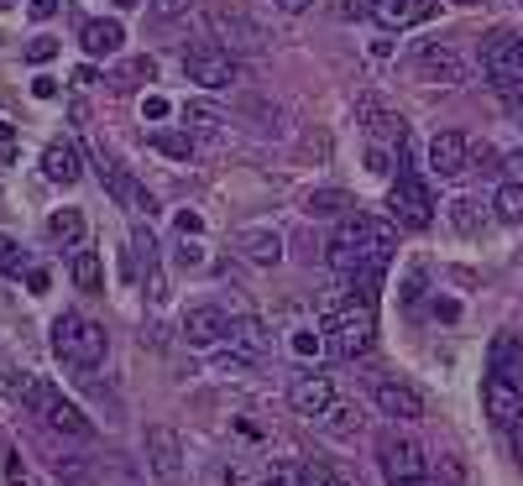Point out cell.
<instances>
[{
	"mask_svg": "<svg viewBox=\"0 0 523 486\" xmlns=\"http://www.w3.org/2000/svg\"><path fill=\"white\" fill-rule=\"evenodd\" d=\"M398 246L393 220H372V215H346L335 225V236L325 246V262L340 277H361V272H382Z\"/></svg>",
	"mask_w": 523,
	"mask_h": 486,
	"instance_id": "obj_1",
	"label": "cell"
},
{
	"mask_svg": "<svg viewBox=\"0 0 523 486\" xmlns=\"http://www.w3.org/2000/svg\"><path fill=\"white\" fill-rule=\"evenodd\" d=\"M16 398L27 403V413H37V419L48 424L53 434H63V439H95V424L84 419V408H79L74 398H63L53 382H42V377H16Z\"/></svg>",
	"mask_w": 523,
	"mask_h": 486,
	"instance_id": "obj_2",
	"label": "cell"
},
{
	"mask_svg": "<svg viewBox=\"0 0 523 486\" xmlns=\"http://www.w3.org/2000/svg\"><path fill=\"white\" fill-rule=\"evenodd\" d=\"M325 330H330V345H335V356H367L372 351V340H377V298L367 293H351L340 309L325 314Z\"/></svg>",
	"mask_w": 523,
	"mask_h": 486,
	"instance_id": "obj_3",
	"label": "cell"
},
{
	"mask_svg": "<svg viewBox=\"0 0 523 486\" xmlns=\"http://www.w3.org/2000/svg\"><path fill=\"white\" fill-rule=\"evenodd\" d=\"M53 351L79 366V372H89V366L105 361V324H95L89 314H58L53 319Z\"/></svg>",
	"mask_w": 523,
	"mask_h": 486,
	"instance_id": "obj_4",
	"label": "cell"
},
{
	"mask_svg": "<svg viewBox=\"0 0 523 486\" xmlns=\"http://www.w3.org/2000/svg\"><path fill=\"white\" fill-rule=\"evenodd\" d=\"M482 74L497 95L523 89V32H492L482 42Z\"/></svg>",
	"mask_w": 523,
	"mask_h": 486,
	"instance_id": "obj_5",
	"label": "cell"
},
{
	"mask_svg": "<svg viewBox=\"0 0 523 486\" xmlns=\"http://www.w3.org/2000/svg\"><path fill=\"white\" fill-rule=\"evenodd\" d=\"M184 74L199 84V89H231L241 79V58L220 42H199V48L184 53Z\"/></svg>",
	"mask_w": 523,
	"mask_h": 486,
	"instance_id": "obj_6",
	"label": "cell"
},
{
	"mask_svg": "<svg viewBox=\"0 0 523 486\" xmlns=\"http://www.w3.org/2000/svg\"><path fill=\"white\" fill-rule=\"evenodd\" d=\"M388 215H393V225H403V230H429V220H435V199H429L424 178H419L414 168L398 173L393 194H388Z\"/></svg>",
	"mask_w": 523,
	"mask_h": 486,
	"instance_id": "obj_7",
	"label": "cell"
},
{
	"mask_svg": "<svg viewBox=\"0 0 523 486\" xmlns=\"http://www.w3.org/2000/svg\"><path fill=\"white\" fill-rule=\"evenodd\" d=\"M377 460H382V476H388V486L429 481V460H424V450L414 445V439H403V434H382Z\"/></svg>",
	"mask_w": 523,
	"mask_h": 486,
	"instance_id": "obj_8",
	"label": "cell"
},
{
	"mask_svg": "<svg viewBox=\"0 0 523 486\" xmlns=\"http://www.w3.org/2000/svg\"><path fill=\"white\" fill-rule=\"evenodd\" d=\"M210 27H215V37H225L220 48H231V53H262L267 48V32L241 6H215L210 11Z\"/></svg>",
	"mask_w": 523,
	"mask_h": 486,
	"instance_id": "obj_9",
	"label": "cell"
},
{
	"mask_svg": "<svg viewBox=\"0 0 523 486\" xmlns=\"http://www.w3.org/2000/svg\"><path fill=\"white\" fill-rule=\"evenodd\" d=\"M147 471L168 486L184 476V439H178V429H168V424L147 429Z\"/></svg>",
	"mask_w": 523,
	"mask_h": 486,
	"instance_id": "obj_10",
	"label": "cell"
},
{
	"mask_svg": "<svg viewBox=\"0 0 523 486\" xmlns=\"http://www.w3.org/2000/svg\"><path fill=\"white\" fill-rule=\"evenodd\" d=\"M414 79L424 84H461L466 79V58L450 48V42H424L414 53Z\"/></svg>",
	"mask_w": 523,
	"mask_h": 486,
	"instance_id": "obj_11",
	"label": "cell"
},
{
	"mask_svg": "<svg viewBox=\"0 0 523 486\" xmlns=\"http://www.w3.org/2000/svg\"><path fill=\"white\" fill-rule=\"evenodd\" d=\"M231 251L252 267H278L283 262V230L278 225H241L231 236Z\"/></svg>",
	"mask_w": 523,
	"mask_h": 486,
	"instance_id": "obj_12",
	"label": "cell"
},
{
	"mask_svg": "<svg viewBox=\"0 0 523 486\" xmlns=\"http://www.w3.org/2000/svg\"><path fill=\"white\" fill-rule=\"evenodd\" d=\"M466 168H471V136L466 131H435V142H429V173L461 178Z\"/></svg>",
	"mask_w": 523,
	"mask_h": 486,
	"instance_id": "obj_13",
	"label": "cell"
},
{
	"mask_svg": "<svg viewBox=\"0 0 523 486\" xmlns=\"http://www.w3.org/2000/svg\"><path fill=\"white\" fill-rule=\"evenodd\" d=\"M225 345H231V356L241 366H252V361H262L272 351V330L257 314H241V319H231V330H225Z\"/></svg>",
	"mask_w": 523,
	"mask_h": 486,
	"instance_id": "obj_14",
	"label": "cell"
},
{
	"mask_svg": "<svg viewBox=\"0 0 523 486\" xmlns=\"http://www.w3.org/2000/svg\"><path fill=\"white\" fill-rule=\"evenodd\" d=\"M100 183L110 194H116V204H126L131 215H152L157 204H152V194L142 189V183H136V173H126L121 162H110V157H100Z\"/></svg>",
	"mask_w": 523,
	"mask_h": 486,
	"instance_id": "obj_15",
	"label": "cell"
},
{
	"mask_svg": "<svg viewBox=\"0 0 523 486\" xmlns=\"http://www.w3.org/2000/svg\"><path fill=\"white\" fill-rule=\"evenodd\" d=\"M225 330H231V319H225L220 304H189L184 309V340L199 345V351H210V345L225 340Z\"/></svg>",
	"mask_w": 523,
	"mask_h": 486,
	"instance_id": "obj_16",
	"label": "cell"
},
{
	"mask_svg": "<svg viewBox=\"0 0 523 486\" xmlns=\"http://www.w3.org/2000/svg\"><path fill=\"white\" fill-rule=\"evenodd\" d=\"M288 403H293V413H304V419H325L330 403H335V382L325 372H309L288 387Z\"/></svg>",
	"mask_w": 523,
	"mask_h": 486,
	"instance_id": "obj_17",
	"label": "cell"
},
{
	"mask_svg": "<svg viewBox=\"0 0 523 486\" xmlns=\"http://www.w3.org/2000/svg\"><path fill=\"white\" fill-rule=\"evenodd\" d=\"M482 403H487V413H492L497 429H513V424L523 419V387L492 377V372H487V382H482Z\"/></svg>",
	"mask_w": 523,
	"mask_h": 486,
	"instance_id": "obj_18",
	"label": "cell"
},
{
	"mask_svg": "<svg viewBox=\"0 0 523 486\" xmlns=\"http://www.w3.org/2000/svg\"><path fill=\"white\" fill-rule=\"evenodd\" d=\"M440 0H372V16H377V27H388V32H403V27H419L424 16H435Z\"/></svg>",
	"mask_w": 523,
	"mask_h": 486,
	"instance_id": "obj_19",
	"label": "cell"
},
{
	"mask_svg": "<svg viewBox=\"0 0 523 486\" xmlns=\"http://www.w3.org/2000/svg\"><path fill=\"white\" fill-rule=\"evenodd\" d=\"M487 372H492V377H503V382H513V387H523V335L503 330V335L492 340V351H487Z\"/></svg>",
	"mask_w": 523,
	"mask_h": 486,
	"instance_id": "obj_20",
	"label": "cell"
},
{
	"mask_svg": "<svg viewBox=\"0 0 523 486\" xmlns=\"http://www.w3.org/2000/svg\"><path fill=\"white\" fill-rule=\"evenodd\" d=\"M377 408L388 413V419H398V424L424 419V398L408 382H377Z\"/></svg>",
	"mask_w": 523,
	"mask_h": 486,
	"instance_id": "obj_21",
	"label": "cell"
},
{
	"mask_svg": "<svg viewBox=\"0 0 523 486\" xmlns=\"http://www.w3.org/2000/svg\"><path fill=\"white\" fill-rule=\"evenodd\" d=\"M79 42H84V53H89V58H110V53H121L126 27H121V21H110V16H100V21H84Z\"/></svg>",
	"mask_w": 523,
	"mask_h": 486,
	"instance_id": "obj_22",
	"label": "cell"
},
{
	"mask_svg": "<svg viewBox=\"0 0 523 486\" xmlns=\"http://www.w3.org/2000/svg\"><path fill=\"white\" fill-rule=\"evenodd\" d=\"M356 115H367V126L372 136H382V142H393L398 152H403V136H408V126H403V115H393V110H382V105H372V100H361L356 105Z\"/></svg>",
	"mask_w": 523,
	"mask_h": 486,
	"instance_id": "obj_23",
	"label": "cell"
},
{
	"mask_svg": "<svg viewBox=\"0 0 523 486\" xmlns=\"http://www.w3.org/2000/svg\"><path fill=\"white\" fill-rule=\"evenodd\" d=\"M42 173H48L53 183H79V173H84L79 147L74 142H53L48 152H42Z\"/></svg>",
	"mask_w": 523,
	"mask_h": 486,
	"instance_id": "obj_24",
	"label": "cell"
},
{
	"mask_svg": "<svg viewBox=\"0 0 523 486\" xmlns=\"http://www.w3.org/2000/svg\"><path fill=\"white\" fill-rule=\"evenodd\" d=\"M492 215L503 225H523V183H503V189L492 194Z\"/></svg>",
	"mask_w": 523,
	"mask_h": 486,
	"instance_id": "obj_25",
	"label": "cell"
},
{
	"mask_svg": "<svg viewBox=\"0 0 523 486\" xmlns=\"http://www.w3.org/2000/svg\"><path fill=\"white\" fill-rule=\"evenodd\" d=\"M450 220H456L461 236H482L487 230V210L476 199H450Z\"/></svg>",
	"mask_w": 523,
	"mask_h": 486,
	"instance_id": "obj_26",
	"label": "cell"
},
{
	"mask_svg": "<svg viewBox=\"0 0 523 486\" xmlns=\"http://www.w3.org/2000/svg\"><path fill=\"white\" fill-rule=\"evenodd\" d=\"M335 439H351V434H361V408L356 403H330V413L320 419Z\"/></svg>",
	"mask_w": 523,
	"mask_h": 486,
	"instance_id": "obj_27",
	"label": "cell"
},
{
	"mask_svg": "<svg viewBox=\"0 0 523 486\" xmlns=\"http://www.w3.org/2000/svg\"><path fill=\"white\" fill-rule=\"evenodd\" d=\"M152 74H157V63H152V58H126V63L116 68V74H110V89H121V95H126V89L147 84Z\"/></svg>",
	"mask_w": 523,
	"mask_h": 486,
	"instance_id": "obj_28",
	"label": "cell"
},
{
	"mask_svg": "<svg viewBox=\"0 0 523 486\" xmlns=\"http://www.w3.org/2000/svg\"><path fill=\"white\" fill-rule=\"evenodd\" d=\"M48 236L63 241V246H79V241H84V215H79V210H58V215H48Z\"/></svg>",
	"mask_w": 523,
	"mask_h": 486,
	"instance_id": "obj_29",
	"label": "cell"
},
{
	"mask_svg": "<svg viewBox=\"0 0 523 486\" xmlns=\"http://www.w3.org/2000/svg\"><path fill=\"white\" fill-rule=\"evenodd\" d=\"M74 283H79L84 293H100V288H105V267H100L95 251H79V257H74Z\"/></svg>",
	"mask_w": 523,
	"mask_h": 486,
	"instance_id": "obj_30",
	"label": "cell"
},
{
	"mask_svg": "<svg viewBox=\"0 0 523 486\" xmlns=\"http://www.w3.org/2000/svg\"><path fill=\"white\" fill-rule=\"evenodd\" d=\"M152 147L163 152V157L189 162V157H194V136H189V131H152Z\"/></svg>",
	"mask_w": 523,
	"mask_h": 486,
	"instance_id": "obj_31",
	"label": "cell"
},
{
	"mask_svg": "<svg viewBox=\"0 0 523 486\" xmlns=\"http://www.w3.org/2000/svg\"><path fill=\"white\" fill-rule=\"evenodd\" d=\"M346 204H351V199L340 194V189H314V194L304 199V210H309V215H346Z\"/></svg>",
	"mask_w": 523,
	"mask_h": 486,
	"instance_id": "obj_32",
	"label": "cell"
},
{
	"mask_svg": "<svg viewBox=\"0 0 523 486\" xmlns=\"http://www.w3.org/2000/svg\"><path fill=\"white\" fill-rule=\"evenodd\" d=\"M184 121L199 126V131H220V126H225V115H220L215 105H204V100H189V105H184Z\"/></svg>",
	"mask_w": 523,
	"mask_h": 486,
	"instance_id": "obj_33",
	"label": "cell"
},
{
	"mask_svg": "<svg viewBox=\"0 0 523 486\" xmlns=\"http://www.w3.org/2000/svg\"><path fill=\"white\" fill-rule=\"evenodd\" d=\"M0 272H6V277H21V272H32L27 251H21L11 236H0Z\"/></svg>",
	"mask_w": 523,
	"mask_h": 486,
	"instance_id": "obj_34",
	"label": "cell"
},
{
	"mask_svg": "<svg viewBox=\"0 0 523 486\" xmlns=\"http://www.w3.org/2000/svg\"><path fill=\"white\" fill-rule=\"evenodd\" d=\"M304 486H351V481L340 476V471H330V466H314V460H309V466H304Z\"/></svg>",
	"mask_w": 523,
	"mask_h": 486,
	"instance_id": "obj_35",
	"label": "cell"
},
{
	"mask_svg": "<svg viewBox=\"0 0 523 486\" xmlns=\"http://www.w3.org/2000/svg\"><path fill=\"white\" fill-rule=\"evenodd\" d=\"M189 6H194V0H147V11H152L157 21H178V16H189Z\"/></svg>",
	"mask_w": 523,
	"mask_h": 486,
	"instance_id": "obj_36",
	"label": "cell"
},
{
	"mask_svg": "<svg viewBox=\"0 0 523 486\" xmlns=\"http://www.w3.org/2000/svg\"><path fill=\"white\" fill-rule=\"evenodd\" d=\"M53 53H58L53 37H32V42H27V58H32V63H48Z\"/></svg>",
	"mask_w": 523,
	"mask_h": 486,
	"instance_id": "obj_37",
	"label": "cell"
},
{
	"mask_svg": "<svg viewBox=\"0 0 523 486\" xmlns=\"http://www.w3.org/2000/svg\"><path fill=\"white\" fill-rule=\"evenodd\" d=\"M293 351H299V356H320V351H325V340H320V335H309V330H299V335H293Z\"/></svg>",
	"mask_w": 523,
	"mask_h": 486,
	"instance_id": "obj_38",
	"label": "cell"
},
{
	"mask_svg": "<svg viewBox=\"0 0 523 486\" xmlns=\"http://www.w3.org/2000/svg\"><path fill=\"white\" fill-rule=\"evenodd\" d=\"M168 110H173V105H168L163 95H147V100H142V121H163Z\"/></svg>",
	"mask_w": 523,
	"mask_h": 486,
	"instance_id": "obj_39",
	"label": "cell"
},
{
	"mask_svg": "<svg viewBox=\"0 0 523 486\" xmlns=\"http://www.w3.org/2000/svg\"><path fill=\"white\" fill-rule=\"evenodd\" d=\"M503 168H508V183H523V147H513L503 157Z\"/></svg>",
	"mask_w": 523,
	"mask_h": 486,
	"instance_id": "obj_40",
	"label": "cell"
},
{
	"mask_svg": "<svg viewBox=\"0 0 523 486\" xmlns=\"http://www.w3.org/2000/svg\"><path fill=\"white\" fill-rule=\"evenodd\" d=\"M367 168H372V173H393V162H388V147H372V152H367Z\"/></svg>",
	"mask_w": 523,
	"mask_h": 486,
	"instance_id": "obj_41",
	"label": "cell"
},
{
	"mask_svg": "<svg viewBox=\"0 0 523 486\" xmlns=\"http://www.w3.org/2000/svg\"><path fill=\"white\" fill-rule=\"evenodd\" d=\"M178 262H184V267H199V262H204V246H189V236H184V246H178Z\"/></svg>",
	"mask_w": 523,
	"mask_h": 486,
	"instance_id": "obj_42",
	"label": "cell"
},
{
	"mask_svg": "<svg viewBox=\"0 0 523 486\" xmlns=\"http://www.w3.org/2000/svg\"><path fill=\"white\" fill-rule=\"evenodd\" d=\"M419 293H424V272H414V277L403 283V304H419Z\"/></svg>",
	"mask_w": 523,
	"mask_h": 486,
	"instance_id": "obj_43",
	"label": "cell"
},
{
	"mask_svg": "<svg viewBox=\"0 0 523 486\" xmlns=\"http://www.w3.org/2000/svg\"><path fill=\"white\" fill-rule=\"evenodd\" d=\"M27 11H32V21H48L58 11V0H27Z\"/></svg>",
	"mask_w": 523,
	"mask_h": 486,
	"instance_id": "obj_44",
	"label": "cell"
},
{
	"mask_svg": "<svg viewBox=\"0 0 523 486\" xmlns=\"http://www.w3.org/2000/svg\"><path fill=\"white\" fill-rule=\"evenodd\" d=\"M178 230H184V236H199V230H204V220H199L194 210H184V215H178Z\"/></svg>",
	"mask_w": 523,
	"mask_h": 486,
	"instance_id": "obj_45",
	"label": "cell"
},
{
	"mask_svg": "<svg viewBox=\"0 0 523 486\" xmlns=\"http://www.w3.org/2000/svg\"><path fill=\"white\" fill-rule=\"evenodd\" d=\"M32 95L37 100H53L58 95V79H32Z\"/></svg>",
	"mask_w": 523,
	"mask_h": 486,
	"instance_id": "obj_46",
	"label": "cell"
},
{
	"mask_svg": "<svg viewBox=\"0 0 523 486\" xmlns=\"http://www.w3.org/2000/svg\"><path fill=\"white\" fill-rule=\"evenodd\" d=\"M272 6L288 11V16H299V11H309V6H314V0H272Z\"/></svg>",
	"mask_w": 523,
	"mask_h": 486,
	"instance_id": "obj_47",
	"label": "cell"
},
{
	"mask_svg": "<svg viewBox=\"0 0 523 486\" xmlns=\"http://www.w3.org/2000/svg\"><path fill=\"white\" fill-rule=\"evenodd\" d=\"M6 481H11V486H27V466H16V460H6Z\"/></svg>",
	"mask_w": 523,
	"mask_h": 486,
	"instance_id": "obj_48",
	"label": "cell"
},
{
	"mask_svg": "<svg viewBox=\"0 0 523 486\" xmlns=\"http://www.w3.org/2000/svg\"><path fill=\"white\" fill-rule=\"evenodd\" d=\"M508 434H513V460H518V466H523V419H518V424L508 429Z\"/></svg>",
	"mask_w": 523,
	"mask_h": 486,
	"instance_id": "obj_49",
	"label": "cell"
},
{
	"mask_svg": "<svg viewBox=\"0 0 523 486\" xmlns=\"http://www.w3.org/2000/svg\"><path fill=\"white\" fill-rule=\"evenodd\" d=\"M27 277H32V293H48V272H42V267H32Z\"/></svg>",
	"mask_w": 523,
	"mask_h": 486,
	"instance_id": "obj_50",
	"label": "cell"
},
{
	"mask_svg": "<svg viewBox=\"0 0 523 486\" xmlns=\"http://www.w3.org/2000/svg\"><path fill=\"white\" fill-rule=\"evenodd\" d=\"M0 142H11V126L6 121H0Z\"/></svg>",
	"mask_w": 523,
	"mask_h": 486,
	"instance_id": "obj_51",
	"label": "cell"
},
{
	"mask_svg": "<svg viewBox=\"0 0 523 486\" xmlns=\"http://www.w3.org/2000/svg\"><path fill=\"white\" fill-rule=\"evenodd\" d=\"M116 6H121V11H131V6H136V0H116Z\"/></svg>",
	"mask_w": 523,
	"mask_h": 486,
	"instance_id": "obj_52",
	"label": "cell"
},
{
	"mask_svg": "<svg viewBox=\"0 0 523 486\" xmlns=\"http://www.w3.org/2000/svg\"><path fill=\"white\" fill-rule=\"evenodd\" d=\"M456 6H482V0H456Z\"/></svg>",
	"mask_w": 523,
	"mask_h": 486,
	"instance_id": "obj_53",
	"label": "cell"
},
{
	"mask_svg": "<svg viewBox=\"0 0 523 486\" xmlns=\"http://www.w3.org/2000/svg\"><path fill=\"white\" fill-rule=\"evenodd\" d=\"M11 6H16V0H0V11H11Z\"/></svg>",
	"mask_w": 523,
	"mask_h": 486,
	"instance_id": "obj_54",
	"label": "cell"
},
{
	"mask_svg": "<svg viewBox=\"0 0 523 486\" xmlns=\"http://www.w3.org/2000/svg\"><path fill=\"white\" fill-rule=\"evenodd\" d=\"M414 486H429V481H414Z\"/></svg>",
	"mask_w": 523,
	"mask_h": 486,
	"instance_id": "obj_55",
	"label": "cell"
}]
</instances>
